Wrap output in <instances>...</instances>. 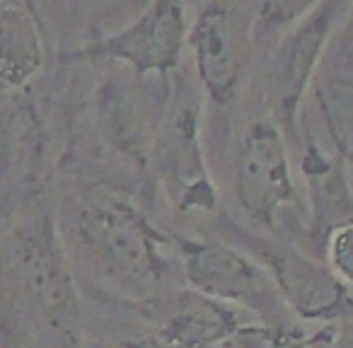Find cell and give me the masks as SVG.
Returning a JSON list of instances; mask_svg holds the SVG:
<instances>
[]
</instances>
